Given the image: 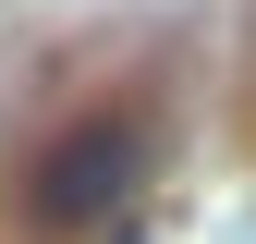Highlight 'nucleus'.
Returning <instances> with one entry per match:
<instances>
[{"instance_id": "f257e3e1", "label": "nucleus", "mask_w": 256, "mask_h": 244, "mask_svg": "<svg viewBox=\"0 0 256 244\" xmlns=\"http://www.w3.org/2000/svg\"><path fill=\"white\" fill-rule=\"evenodd\" d=\"M134 183H146V122H74L24 171V220L37 232H98V220L134 208Z\"/></svg>"}]
</instances>
